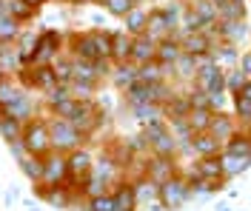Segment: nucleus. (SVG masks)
I'll list each match as a JSON object with an SVG mask.
<instances>
[{"instance_id": "obj_33", "label": "nucleus", "mask_w": 251, "mask_h": 211, "mask_svg": "<svg viewBox=\"0 0 251 211\" xmlns=\"http://www.w3.org/2000/svg\"><path fill=\"white\" fill-rule=\"evenodd\" d=\"M23 34V26L20 20H15L12 15L0 17V43H17V37Z\"/></svg>"}, {"instance_id": "obj_23", "label": "nucleus", "mask_w": 251, "mask_h": 211, "mask_svg": "<svg viewBox=\"0 0 251 211\" xmlns=\"http://www.w3.org/2000/svg\"><path fill=\"white\" fill-rule=\"evenodd\" d=\"M123 32L131 34V37H140V34H146V26H149V9H143L140 3L128 12V15L123 17Z\"/></svg>"}, {"instance_id": "obj_44", "label": "nucleus", "mask_w": 251, "mask_h": 211, "mask_svg": "<svg viewBox=\"0 0 251 211\" xmlns=\"http://www.w3.org/2000/svg\"><path fill=\"white\" fill-rule=\"evenodd\" d=\"M234 114L240 117L243 126H251V100L243 94H234Z\"/></svg>"}, {"instance_id": "obj_14", "label": "nucleus", "mask_w": 251, "mask_h": 211, "mask_svg": "<svg viewBox=\"0 0 251 211\" xmlns=\"http://www.w3.org/2000/svg\"><path fill=\"white\" fill-rule=\"evenodd\" d=\"M154 60H157V40L154 37H149V34L134 37V43H131V63L146 66V63H154Z\"/></svg>"}, {"instance_id": "obj_53", "label": "nucleus", "mask_w": 251, "mask_h": 211, "mask_svg": "<svg viewBox=\"0 0 251 211\" xmlns=\"http://www.w3.org/2000/svg\"><path fill=\"white\" fill-rule=\"evenodd\" d=\"M92 3H103V0H92Z\"/></svg>"}, {"instance_id": "obj_43", "label": "nucleus", "mask_w": 251, "mask_h": 211, "mask_svg": "<svg viewBox=\"0 0 251 211\" xmlns=\"http://www.w3.org/2000/svg\"><path fill=\"white\" fill-rule=\"evenodd\" d=\"M69 97H72L69 86H66V83H57V86H54L51 92H46V109L51 112V109H54L57 103H63V100H69Z\"/></svg>"}, {"instance_id": "obj_24", "label": "nucleus", "mask_w": 251, "mask_h": 211, "mask_svg": "<svg viewBox=\"0 0 251 211\" xmlns=\"http://www.w3.org/2000/svg\"><path fill=\"white\" fill-rule=\"evenodd\" d=\"M114 211H137V197L128 180H120L114 186Z\"/></svg>"}, {"instance_id": "obj_46", "label": "nucleus", "mask_w": 251, "mask_h": 211, "mask_svg": "<svg viewBox=\"0 0 251 211\" xmlns=\"http://www.w3.org/2000/svg\"><path fill=\"white\" fill-rule=\"evenodd\" d=\"M89 211H114V191L92 197V200H89Z\"/></svg>"}, {"instance_id": "obj_8", "label": "nucleus", "mask_w": 251, "mask_h": 211, "mask_svg": "<svg viewBox=\"0 0 251 211\" xmlns=\"http://www.w3.org/2000/svg\"><path fill=\"white\" fill-rule=\"evenodd\" d=\"M69 180V165H66V154L60 151H49L43 157V174H40V188H54V186H66Z\"/></svg>"}, {"instance_id": "obj_47", "label": "nucleus", "mask_w": 251, "mask_h": 211, "mask_svg": "<svg viewBox=\"0 0 251 211\" xmlns=\"http://www.w3.org/2000/svg\"><path fill=\"white\" fill-rule=\"evenodd\" d=\"M240 69L246 71V77L251 80V51H246V54H240Z\"/></svg>"}, {"instance_id": "obj_38", "label": "nucleus", "mask_w": 251, "mask_h": 211, "mask_svg": "<svg viewBox=\"0 0 251 211\" xmlns=\"http://www.w3.org/2000/svg\"><path fill=\"white\" fill-rule=\"evenodd\" d=\"M20 168H23V174L31 180V183H40V174H43V157H34V154H26V157H20Z\"/></svg>"}, {"instance_id": "obj_32", "label": "nucleus", "mask_w": 251, "mask_h": 211, "mask_svg": "<svg viewBox=\"0 0 251 211\" xmlns=\"http://www.w3.org/2000/svg\"><path fill=\"white\" fill-rule=\"evenodd\" d=\"M223 151H228V154H240V157H251V134L249 131H237L234 137L223 146Z\"/></svg>"}, {"instance_id": "obj_4", "label": "nucleus", "mask_w": 251, "mask_h": 211, "mask_svg": "<svg viewBox=\"0 0 251 211\" xmlns=\"http://www.w3.org/2000/svg\"><path fill=\"white\" fill-rule=\"evenodd\" d=\"M49 134H51V151H60V154H69V151H75V148L83 146V140H86V134H80L69 120H63V117H51L49 120Z\"/></svg>"}, {"instance_id": "obj_28", "label": "nucleus", "mask_w": 251, "mask_h": 211, "mask_svg": "<svg viewBox=\"0 0 251 211\" xmlns=\"http://www.w3.org/2000/svg\"><path fill=\"white\" fill-rule=\"evenodd\" d=\"M0 66H3V71L12 77L20 71V51H17V43H0Z\"/></svg>"}, {"instance_id": "obj_12", "label": "nucleus", "mask_w": 251, "mask_h": 211, "mask_svg": "<svg viewBox=\"0 0 251 211\" xmlns=\"http://www.w3.org/2000/svg\"><path fill=\"white\" fill-rule=\"evenodd\" d=\"M174 174H180L174 157H151L149 165H146V177L151 180V183H157V186H163V183L172 180Z\"/></svg>"}, {"instance_id": "obj_37", "label": "nucleus", "mask_w": 251, "mask_h": 211, "mask_svg": "<svg viewBox=\"0 0 251 211\" xmlns=\"http://www.w3.org/2000/svg\"><path fill=\"white\" fill-rule=\"evenodd\" d=\"M211 117H214L211 109H191L186 120H188V126H191V131H194V134H200V131H208Z\"/></svg>"}, {"instance_id": "obj_15", "label": "nucleus", "mask_w": 251, "mask_h": 211, "mask_svg": "<svg viewBox=\"0 0 251 211\" xmlns=\"http://www.w3.org/2000/svg\"><path fill=\"white\" fill-rule=\"evenodd\" d=\"M188 151H194L197 157H217L220 151H223V140H217L211 131H200V134L191 137Z\"/></svg>"}, {"instance_id": "obj_26", "label": "nucleus", "mask_w": 251, "mask_h": 211, "mask_svg": "<svg viewBox=\"0 0 251 211\" xmlns=\"http://www.w3.org/2000/svg\"><path fill=\"white\" fill-rule=\"evenodd\" d=\"M111 80H114V86H117L120 92H126L131 83L137 80V66L131 63V60H128V63H114L111 66Z\"/></svg>"}, {"instance_id": "obj_36", "label": "nucleus", "mask_w": 251, "mask_h": 211, "mask_svg": "<svg viewBox=\"0 0 251 211\" xmlns=\"http://www.w3.org/2000/svg\"><path fill=\"white\" fill-rule=\"evenodd\" d=\"M34 49H37V37H34L31 32H23L20 37H17V51H20V63L23 66H31Z\"/></svg>"}, {"instance_id": "obj_35", "label": "nucleus", "mask_w": 251, "mask_h": 211, "mask_svg": "<svg viewBox=\"0 0 251 211\" xmlns=\"http://www.w3.org/2000/svg\"><path fill=\"white\" fill-rule=\"evenodd\" d=\"M166 74H169V69L160 66L157 60L154 63H146V66H137V80H143V83H163Z\"/></svg>"}, {"instance_id": "obj_5", "label": "nucleus", "mask_w": 251, "mask_h": 211, "mask_svg": "<svg viewBox=\"0 0 251 211\" xmlns=\"http://www.w3.org/2000/svg\"><path fill=\"white\" fill-rule=\"evenodd\" d=\"M75 129L80 131V134H92V131L100 129V123H106V114L100 112V106L94 103V100H77L75 103V109H72V114L66 117Z\"/></svg>"}, {"instance_id": "obj_21", "label": "nucleus", "mask_w": 251, "mask_h": 211, "mask_svg": "<svg viewBox=\"0 0 251 211\" xmlns=\"http://www.w3.org/2000/svg\"><path fill=\"white\" fill-rule=\"evenodd\" d=\"M131 43H134V37L126 34L123 29L111 32V63H128L131 60Z\"/></svg>"}, {"instance_id": "obj_31", "label": "nucleus", "mask_w": 251, "mask_h": 211, "mask_svg": "<svg viewBox=\"0 0 251 211\" xmlns=\"http://www.w3.org/2000/svg\"><path fill=\"white\" fill-rule=\"evenodd\" d=\"M0 137H3L9 146L17 143V140L23 137V123L15 120V117H9V114H0Z\"/></svg>"}, {"instance_id": "obj_45", "label": "nucleus", "mask_w": 251, "mask_h": 211, "mask_svg": "<svg viewBox=\"0 0 251 211\" xmlns=\"http://www.w3.org/2000/svg\"><path fill=\"white\" fill-rule=\"evenodd\" d=\"M94 83H83V80H72L69 83V92H72V97L75 100H92V94H94Z\"/></svg>"}, {"instance_id": "obj_7", "label": "nucleus", "mask_w": 251, "mask_h": 211, "mask_svg": "<svg viewBox=\"0 0 251 211\" xmlns=\"http://www.w3.org/2000/svg\"><path fill=\"white\" fill-rule=\"evenodd\" d=\"M23 146L34 157H46L51 151V134H49V120H31L23 126Z\"/></svg>"}, {"instance_id": "obj_52", "label": "nucleus", "mask_w": 251, "mask_h": 211, "mask_svg": "<svg viewBox=\"0 0 251 211\" xmlns=\"http://www.w3.org/2000/svg\"><path fill=\"white\" fill-rule=\"evenodd\" d=\"M211 3H214V6H220V3H223V0H211Z\"/></svg>"}, {"instance_id": "obj_20", "label": "nucleus", "mask_w": 251, "mask_h": 211, "mask_svg": "<svg viewBox=\"0 0 251 211\" xmlns=\"http://www.w3.org/2000/svg\"><path fill=\"white\" fill-rule=\"evenodd\" d=\"M208 131H211L217 140H223V146H226V143H228V140L237 134V123H234V117H228L226 112H214Z\"/></svg>"}, {"instance_id": "obj_19", "label": "nucleus", "mask_w": 251, "mask_h": 211, "mask_svg": "<svg viewBox=\"0 0 251 211\" xmlns=\"http://www.w3.org/2000/svg\"><path fill=\"white\" fill-rule=\"evenodd\" d=\"M37 194L43 197L49 206H57V209H72V203H75L77 191H72L69 186H54V188H40V186H37Z\"/></svg>"}, {"instance_id": "obj_2", "label": "nucleus", "mask_w": 251, "mask_h": 211, "mask_svg": "<svg viewBox=\"0 0 251 211\" xmlns=\"http://www.w3.org/2000/svg\"><path fill=\"white\" fill-rule=\"evenodd\" d=\"M174 97V92L169 89V83H143L134 80L128 89H126V103L134 109V106H146V103H154V106H163Z\"/></svg>"}, {"instance_id": "obj_41", "label": "nucleus", "mask_w": 251, "mask_h": 211, "mask_svg": "<svg viewBox=\"0 0 251 211\" xmlns=\"http://www.w3.org/2000/svg\"><path fill=\"white\" fill-rule=\"evenodd\" d=\"M246 83H249V77H246V71H243L240 66L231 69V71H226V92H228V94H240Z\"/></svg>"}, {"instance_id": "obj_48", "label": "nucleus", "mask_w": 251, "mask_h": 211, "mask_svg": "<svg viewBox=\"0 0 251 211\" xmlns=\"http://www.w3.org/2000/svg\"><path fill=\"white\" fill-rule=\"evenodd\" d=\"M240 94H243V97H249V100H251V80L246 83V86H243V92H240Z\"/></svg>"}, {"instance_id": "obj_6", "label": "nucleus", "mask_w": 251, "mask_h": 211, "mask_svg": "<svg viewBox=\"0 0 251 211\" xmlns=\"http://www.w3.org/2000/svg\"><path fill=\"white\" fill-rule=\"evenodd\" d=\"M66 165H69V180H66V186L72 188V191H83V183H86V177L92 174L94 168V157L89 148H75V151H69L66 154Z\"/></svg>"}, {"instance_id": "obj_10", "label": "nucleus", "mask_w": 251, "mask_h": 211, "mask_svg": "<svg viewBox=\"0 0 251 211\" xmlns=\"http://www.w3.org/2000/svg\"><path fill=\"white\" fill-rule=\"evenodd\" d=\"M63 37L60 32H54V29H49V32L37 34V49H34V66H51L54 63V57L63 54Z\"/></svg>"}, {"instance_id": "obj_42", "label": "nucleus", "mask_w": 251, "mask_h": 211, "mask_svg": "<svg viewBox=\"0 0 251 211\" xmlns=\"http://www.w3.org/2000/svg\"><path fill=\"white\" fill-rule=\"evenodd\" d=\"M103 6H106V12L114 17H126L134 6H137V0H103Z\"/></svg>"}, {"instance_id": "obj_17", "label": "nucleus", "mask_w": 251, "mask_h": 211, "mask_svg": "<svg viewBox=\"0 0 251 211\" xmlns=\"http://www.w3.org/2000/svg\"><path fill=\"white\" fill-rule=\"evenodd\" d=\"M214 29H217V40L220 43H240L243 37H246V20H217L214 23Z\"/></svg>"}, {"instance_id": "obj_1", "label": "nucleus", "mask_w": 251, "mask_h": 211, "mask_svg": "<svg viewBox=\"0 0 251 211\" xmlns=\"http://www.w3.org/2000/svg\"><path fill=\"white\" fill-rule=\"evenodd\" d=\"M69 49L66 54L80 57V60H111V34L92 29V32H69Z\"/></svg>"}, {"instance_id": "obj_25", "label": "nucleus", "mask_w": 251, "mask_h": 211, "mask_svg": "<svg viewBox=\"0 0 251 211\" xmlns=\"http://www.w3.org/2000/svg\"><path fill=\"white\" fill-rule=\"evenodd\" d=\"M180 54H183V46H180L177 37H166V40L157 43V63L166 66V69H172L174 60H177Z\"/></svg>"}, {"instance_id": "obj_3", "label": "nucleus", "mask_w": 251, "mask_h": 211, "mask_svg": "<svg viewBox=\"0 0 251 211\" xmlns=\"http://www.w3.org/2000/svg\"><path fill=\"white\" fill-rule=\"evenodd\" d=\"M143 137H146V143H149V151L154 154V157H174L177 154V137H174V131L163 123V120H154V123H146V131H143Z\"/></svg>"}, {"instance_id": "obj_30", "label": "nucleus", "mask_w": 251, "mask_h": 211, "mask_svg": "<svg viewBox=\"0 0 251 211\" xmlns=\"http://www.w3.org/2000/svg\"><path fill=\"white\" fill-rule=\"evenodd\" d=\"M34 66V63H31ZM57 74H54V69L51 66H34V80H31V89H37V92H51L54 86H57Z\"/></svg>"}, {"instance_id": "obj_13", "label": "nucleus", "mask_w": 251, "mask_h": 211, "mask_svg": "<svg viewBox=\"0 0 251 211\" xmlns=\"http://www.w3.org/2000/svg\"><path fill=\"white\" fill-rule=\"evenodd\" d=\"M186 177H205V180H220V183H226L220 154H217V157H197V163L188 168Z\"/></svg>"}, {"instance_id": "obj_40", "label": "nucleus", "mask_w": 251, "mask_h": 211, "mask_svg": "<svg viewBox=\"0 0 251 211\" xmlns=\"http://www.w3.org/2000/svg\"><path fill=\"white\" fill-rule=\"evenodd\" d=\"M20 92H23V86H17L12 77H3V80H0V112H3Z\"/></svg>"}, {"instance_id": "obj_51", "label": "nucleus", "mask_w": 251, "mask_h": 211, "mask_svg": "<svg viewBox=\"0 0 251 211\" xmlns=\"http://www.w3.org/2000/svg\"><path fill=\"white\" fill-rule=\"evenodd\" d=\"M63 3H80V0H63Z\"/></svg>"}, {"instance_id": "obj_22", "label": "nucleus", "mask_w": 251, "mask_h": 211, "mask_svg": "<svg viewBox=\"0 0 251 211\" xmlns=\"http://www.w3.org/2000/svg\"><path fill=\"white\" fill-rule=\"evenodd\" d=\"M131 188H134V197H137V209L149 206V203H160V186L151 183L149 177L131 180Z\"/></svg>"}, {"instance_id": "obj_34", "label": "nucleus", "mask_w": 251, "mask_h": 211, "mask_svg": "<svg viewBox=\"0 0 251 211\" xmlns=\"http://www.w3.org/2000/svg\"><path fill=\"white\" fill-rule=\"evenodd\" d=\"M220 20H246V3L243 0H223L217 6Z\"/></svg>"}, {"instance_id": "obj_9", "label": "nucleus", "mask_w": 251, "mask_h": 211, "mask_svg": "<svg viewBox=\"0 0 251 211\" xmlns=\"http://www.w3.org/2000/svg\"><path fill=\"white\" fill-rule=\"evenodd\" d=\"M188 197H191V186H188L186 174H174L172 180H166L160 186V206L163 209H180L188 203Z\"/></svg>"}, {"instance_id": "obj_16", "label": "nucleus", "mask_w": 251, "mask_h": 211, "mask_svg": "<svg viewBox=\"0 0 251 211\" xmlns=\"http://www.w3.org/2000/svg\"><path fill=\"white\" fill-rule=\"evenodd\" d=\"M146 34H149V37H154L157 43L174 34V26L169 23V17H166L163 9H151V12H149V26H146Z\"/></svg>"}, {"instance_id": "obj_11", "label": "nucleus", "mask_w": 251, "mask_h": 211, "mask_svg": "<svg viewBox=\"0 0 251 211\" xmlns=\"http://www.w3.org/2000/svg\"><path fill=\"white\" fill-rule=\"evenodd\" d=\"M0 114H9V117H15V120H20V123L26 126V123H31V120H37V103H34V97L23 89V92H20Z\"/></svg>"}, {"instance_id": "obj_50", "label": "nucleus", "mask_w": 251, "mask_h": 211, "mask_svg": "<svg viewBox=\"0 0 251 211\" xmlns=\"http://www.w3.org/2000/svg\"><path fill=\"white\" fill-rule=\"evenodd\" d=\"M3 77H9V74H6V71H3V66H0V80H3Z\"/></svg>"}, {"instance_id": "obj_49", "label": "nucleus", "mask_w": 251, "mask_h": 211, "mask_svg": "<svg viewBox=\"0 0 251 211\" xmlns=\"http://www.w3.org/2000/svg\"><path fill=\"white\" fill-rule=\"evenodd\" d=\"M26 3H29V6H34V9H40L43 3H49V0H26Z\"/></svg>"}, {"instance_id": "obj_18", "label": "nucleus", "mask_w": 251, "mask_h": 211, "mask_svg": "<svg viewBox=\"0 0 251 211\" xmlns=\"http://www.w3.org/2000/svg\"><path fill=\"white\" fill-rule=\"evenodd\" d=\"M211 60H214V66H217V69H223V71H231V69H237V66H240V51H237L234 43H217V46L211 49Z\"/></svg>"}, {"instance_id": "obj_27", "label": "nucleus", "mask_w": 251, "mask_h": 211, "mask_svg": "<svg viewBox=\"0 0 251 211\" xmlns=\"http://www.w3.org/2000/svg\"><path fill=\"white\" fill-rule=\"evenodd\" d=\"M220 163H223V174L226 180L243 174L246 168L251 165V157H240V154H228V151H220Z\"/></svg>"}, {"instance_id": "obj_29", "label": "nucleus", "mask_w": 251, "mask_h": 211, "mask_svg": "<svg viewBox=\"0 0 251 211\" xmlns=\"http://www.w3.org/2000/svg\"><path fill=\"white\" fill-rule=\"evenodd\" d=\"M169 71H172L177 80H194V74H197V57L183 51V54L174 60V66L169 69Z\"/></svg>"}, {"instance_id": "obj_39", "label": "nucleus", "mask_w": 251, "mask_h": 211, "mask_svg": "<svg viewBox=\"0 0 251 211\" xmlns=\"http://www.w3.org/2000/svg\"><path fill=\"white\" fill-rule=\"evenodd\" d=\"M9 15L15 17V20H20V23H29L31 17L37 15V9L29 6L26 0H9Z\"/></svg>"}]
</instances>
